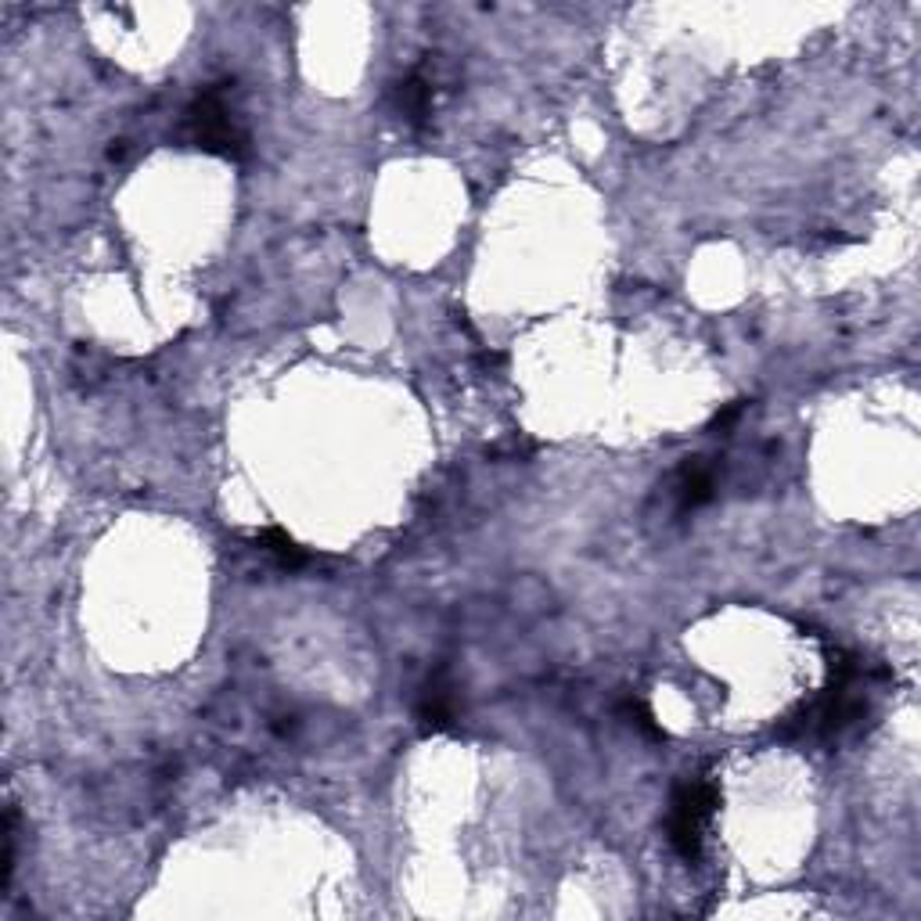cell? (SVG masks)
Listing matches in <instances>:
<instances>
[{"instance_id":"cell-1","label":"cell","mask_w":921,"mask_h":921,"mask_svg":"<svg viewBox=\"0 0 921 921\" xmlns=\"http://www.w3.org/2000/svg\"><path fill=\"white\" fill-rule=\"evenodd\" d=\"M231 83L205 87L184 109V141L202 151L224 155V159H245L249 155V134L242 130L235 109H231Z\"/></svg>"},{"instance_id":"cell-2","label":"cell","mask_w":921,"mask_h":921,"mask_svg":"<svg viewBox=\"0 0 921 921\" xmlns=\"http://www.w3.org/2000/svg\"><path fill=\"white\" fill-rule=\"evenodd\" d=\"M720 793L717 785L706 782V777H687V782L677 785V793L670 799V817H666V832H670V846L681 861H698L703 853V835L712 810H717Z\"/></svg>"},{"instance_id":"cell-3","label":"cell","mask_w":921,"mask_h":921,"mask_svg":"<svg viewBox=\"0 0 921 921\" xmlns=\"http://www.w3.org/2000/svg\"><path fill=\"white\" fill-rule=\"evenodd\" d=\"M458 717V703H453V687L447 681V670H436L429 684L422 687L418 698V720L425 731H443Z\"/></svg>"},{"instance_id":"cell-4","label":"cell","mask_w":921,"mask_h":921,"mask_svg":"<svg viewBox=\"0 0 921 921\" xmlns=\"http://www.w3.org/2000/svg\"><path fill=\"white\" fill-rule=\"evenodd\" d=\"M433 98H436V87L425 72H414L396 87V109L404 112V120L414 123V126H422L425 120H429Z\"/></svg>"},{"instance_id":"cell-5","label":"cell","mask_w":921,"mask_h":921,"mask_svg":"<svg viewBox=\"0 0 921 921\" xmlns=\"http://www.w3.org/2000/svg\"><path fill=\"white\" fill-rule=\"evenodd\" d=\"M712 472L706 469L703 461H687L681 475H677V501H681V512H695L703 508L706 501H712Z\"/></svg>"},{"instance_id":"cell-6","label":"cell","mask_w":921,"mask_h":921,"mask_svg":"<svg viewBox=\"0 0 921 921\" xmlns=\"http://www.w3.org/2000/svg\"><path fill=\"white\" fill-rule=\"evenodd\" d=\"M256 543H259V551H267L281 569H289V573H295V569H303L310 562V554L284 533V529H263V533L256 537Z\"/></svg>"},{"instance_id":"cell-7","label":"cell","mask_w":921,"mask_h":921,"mask_svg":"<svg viewBox=\"0 0 921 921\" xmlns=\"http://www.w3.org/2000/svg\"><path fill=\"white\" fill-rule=\"evenodd\" d=\"M15 828H19V810L15 802H8L4 813V857H0V889H11V878H15Z\"/></svg>"},{"instance_id":"cell-8","label":"cell","mask_w":921,"mask_h":921,"mask_svg":"<svg viewBox=\"0 0 921 921\" xmlns=\"http://www.w3.org/2000/svg\"><path fill=\"white\" fill-rule=\"evenodd\" d=\"M622 712H627V717H630L633 723H638L641 731H648V734H652V738H666V731H663V728H659V723H655L652 709H648L644 703H638V698H633V703H627V709H622Z\"/></svg>"}]
</instances>
